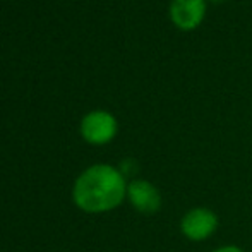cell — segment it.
Segmentation results:
<instances>
[{
    "instance_id": "6da1fadb",
    "label": "cell",
    "mask_w": 252,
    "mask_h": 252,
    "mask_svg": "<svg viewBox=\"0 0 252 252\" xmlns=\"http://www.w3.org/2000/svg\"><path fill=\"white\" fill-rule=\"evenodd\" d=\"M127 197V182L112 165H93L76 180L74 201L86 213L115 209Z\"/></svg>"
},
{
    "instance_id": "7a4b0ae2",
    "label": "cell",
    "mask_w": 252,
    "mask_h": 252,
    "mask_svg": "<svg viewBox=\"0 0 252 252\" xmlns=\"http://www.w3.org/2000/svg\"><path fill=\"white\" fill-rule=\"evenodd\" d=\"M220 226V218L211 208L196 206L180 218V232L190 242H204L211 239Z\"/></svg>"
},
{
    "instance_id": "3957f363",
    "label": "cell",
    "mask_w": 252,
    "mask_h": 252,
    "mask_svg": "<svg viewBox=\"0 0 252 252\" xmlns=\"http://www.w3.org/2000/svg\"><path fill=\"white\" fill-rule=\"evenodd\" d=\"M81 134L91 144H106L117 134V120L112 113L96 110L88 113L81 122Z\"/></svg>"
},
{
    "instance_id": "277c9868",
    "label": "cell",
    "mask_w": 252,
    "mask_h": 252,
    "mask_svg": "<svg viewBox=\"0 0 252 252\" xmlns=\"http://www.w3.org/2000/svg\"><path fill=\"white\" fill-rule=\"evenodd\" d=\"M127 199L143 215H155L161 209V192L150 180L134 179L127 184Z\"/></svg>"
},
{
    "instance_id": "5b68a950",
    "label": "cell",
    "mask_w": 252,
    "mask_h": 252,
    "mask_svg": "<svg viewBox=\"0 0 252 252\" xmlns=\"http://www.w3.org/2000/svg\"><path fill=\"white\" fill-rule=\"evenodd\" d=\"M206 16V0H172L170 17L182 31L196 30Z\"/></svg>"
},
{
    "instance_id": "8992f818",
    "label": "cell",
    "mask_w": 252,
    "mask_h": 252,
    "mask_svg": "<svg viewBox=\"0 0 252 252\" xmlns=\"http://www.w3.org/2000/svg\"><path fill=\"white\" fill-rule=\"evenodd\" d=\"M211 252H246L242 247L239 246H233V244H228V246H221V247H216Z\"/></svg>"
}]
</instances>
